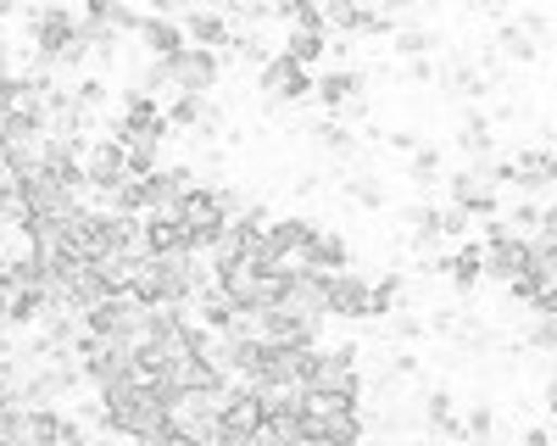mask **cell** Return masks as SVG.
Returning <instances> with one entry per match:
<instances>
[{
	"label": "cell",
	"instance_id": "1",
	"mask_svg": "<svg viewBox=\"0 0 557 446\" xmlns=\"http://www.w3.org/2000/svg\"><path fill=\"white\" fill-rule=\"evenodd\" d=\"M307 391H335V396H351V401H357V396L368 391V374H362V351H357V340L318 346Z\"/></svg>",
	"mask_w": 557,
	"mask_h": 446
},
{
	"label": "cell",
	"instance_id": "2",
	"mask_svg": "<svg viewBox=\"0 0 557 446\" xmlns=\"http://www.w3.org/2000/svg\"><path fill=\"white\" fill-rule=\"evenodd\" d=\"M480 240H485V280H496V285H513L524 268L535 262V246L530 240H519L513 230H507V218H496V223H480Z\"/></svg>",
	"mask_w": 557,
	"mask_h": 446
},
{
	"label": "cell",
	"instance_id": "3",
	"mask_svg": "<svg viewBox=\"0 0 557 446\" xmlns=\"http://www.w3.org/2000/svg\"><path fill=\"white\" fill-rule=\"evenodd\" d=\"M262 424H268L262 391H257V385H228L223 413H218V446H228V441H257Z\"/></svg>",
	"mask_w": 557,
	"mask_h": 446
},
{
	"label": "cell",
	"instance_id": "4",
	"mask_svg": "<svg viewBox=\"0 0 557 446\" xmlns=\"http://www.w3.org/2000/svg\"><path fill=\"white\" fill-rule=\"evenodd\" d=\"M257 89H262L273 107H301V101L318 96V73H307L301 62H290L285 51H278V57L257 73Z\"/></svg>",
	"mask_w": 557,
	"mask_h": 446
},
{
	"label": "cell",
	"instance_id": "5",
	"mask_svg": "<svg viewBox=\"0 0 557 446\" xmlns=\"http://www.w3.org/2000/svg\"><path fill=\"white\" fill-rule=\"evenodd\" d=\"M84 173H89V190H96V201L117 196L128 178H134V168H128V146L112 140V134H101V140L84 151Z\"/></svg>",
	"mask_w": 557,
	"mask_h": 446
},
{
	"label": "cell",
	"instance_id": "6",
	"mask_svg": "<svg viewBox=\"0 0 557 446\" xmlns=\"http://www.w3.org/2000/svg\"><path fill=\"white\" fill-rule=\"evenodd\" d=\"M173 67V89L178 96H212V89L223 84V73H228V57H218V51H201V45H190L184 57H173L168 62Z\"/></svg>",
	"mask_w": 557,
	"mask_h": 446
},
{
	"label": "cell",
	"instance_id": "7",
	"mask_svg": "<svg viewBox=\"0 0 557 446\" xmlns=\"http://www.w3.org/2000/svg\"><path fill=\"white\" fill-rule=\"evenodd\" d=\"M446 201L462 207L474 223H496V218H507V212H502V190L485 185L480 168H457V173H446Z\"/></svg>",
	"mask_w": 557,
	"mask_h": 446
},
{
	"label": "cell",
	"instance_id": "8",
	"mask_svg": "<svg viewBox=\"0 0 557 446\" xmlns=\"http://www.w3.org/2000/svg\"><path fill=\"white\" fill-rule=\"evenodd\" d=\"M362 89H368V67H323L312 101L330 112V117H346V107L362 101Z\"/></svg>",
	"mask_w": 557,
	"mask_h": 446
},
{
	"label": "cell",
	"instance_id": "9",
	"mask_svg": "<svg viewBox=\"0 0 557 446\" xmlns=\"http://www.w3.org/2000/svg\"><path fill=\"white\" fill-rule=\"evenodd\" d=\"M330 319H341V324L374 319V280H362L357 268L351 274H335L330 280Z\"/></svg>",
	"mask_w": 557,
	"mask_h": 446
},
{
	"label": "cell",
	"instance_id": "10",
	"mask_svg": "<svg viewBox=\"0 0 557 446\" xmlns=\"http://www.w3.org/2000/svg\"><path fill=\"white\" fill-rule=\"evenodd\" d=\"M139 45L151 51V62H173V57H184V51H190V34H184L178 12H173V17H168V12H146V28H139Z\"/></svg>",
	"mask_w": 557,
	"mask_h": 446
},
{
	"label": "cell",
	"instance_id": "11",
	"mask_svg": "<svg viewBox=\"0 0 557 446\" xmlns=\"http://www.w3.org/2000/svg\"><path fill=\"white\" fill-rule=\"evenodd\" d=\"M178 23H184V34H190V45H201V51L228 57V45H235V23H228L223 12L190 7V12H178Z\"/></svg>",
	"mask_w": 557,
	"mask_h": 446
},
{
	"label": "cell",
	"instance_id": "12",
	"mask_svg": "<svg viewBox=\"0 0 557 446\" xmlns=\"http://www.w3.org/2000/svg\"><path fill=\"white\" fill-rule=\"evenodd\" d=\"M146 257H157V262L190 257V230L178 223V212H151L146 218Z\"/></svg>",
	"mask_w": 557,
	"mask_h": 446
},
{
	"label": "cell",
	"instance_id": "13",
	"mask_svg": "<svg viewBox=\"0 0 557 446\" xmlns=\"http://www.w3.org/2000/svg\"><path fill=\"white\" fill-rule=\"evenodd\" d=\"M457 151H462V157H474L480 168H485V162H496V123H491V112H485V107H469V112H462Z\"/></svg>",
	"mask_w": 557,
	"mask_h": 446
},
{
	"label": "cell",
	"instance_id": "14",
	"mask_svg": "<svg viewBox=\"0 0 557 446\" xmlns=\"http://www.w3.org/2000/svg\"><path fill=\"white\" fill-rule=\"evenodd\" d=\"M457 296H474L485 285V240H462L451 246V280H446Z\"/></svg>",
	"mask_w": 557,
	"mask_h": 446
},
{
	"label": "cell",
	"instance_id": "15",
	"mask_svg": "<svg viewBox=\"0 0 557 446\" xmlns=\"http://www.w3.org/2000/svg\"><path fill=\"white\" fill-rule=\"evenodd\" d=\"M485 45H491V51H502V62H519V67H530V62L541 57V39H530V34L513 23V17H507V23H496Z\"/></svg>",
	"mask_w": 557,
	"mask_h": 446
},
{
	"label": "cell",
	"instance_id": "16",
	"mask_svg": "<svg viewBox=\"0 0 557 446\" xmlns=\"http://www.w3.org/2000/svg\"><path fill=\"white\" fill-rule=\"evenodd\" d=\"M307 268H312V274H323V280L351 274V240H346V235H335V230H323V235H318V246H312V257H307Z\"/></svg>",
	"mask_w": 557,
	"mask_h": 446
},
{
	"label": "cell",
	"instance_id": "17",
	"mask_svg": "<svg viewBox=\"0 0 557 446\" xmlns=\"http://www.w3.org/2000/svg\"><path fill=\"white\" fill-rule=\"evenodd\" d=\"M330 45H335V39H330V34H318V28H290L285 39H278V51H285L290 62H301V67L312 73L323 57H330Z\"/></svg>",
	"mask_w": 557,
	"mask_h": 446
},
{
	"label": "cell",
	"instance_id": "18",
	"mask_svg": "<svg viewBox=\"0 0 557 446\" xmlns=\"http://www.w3.org/2000/svg\"><path fill=\"white\" fill-rule=\"evenodd\" d=\"M139 262H146V257H134V251H112V257H101V262H96V274H101L107 296H134Z\"/></svg>",
	"mask_w": 557,
	"mask_h": 446
},
{
	"label": "cell",
	"instance_id": "19",
	"mask_svg": "<svg viewBox=\"0 0 557 446\" xmlns=\"http://www.w3.org/2000/svg\"><path fill=\"white\" fill-rule=\"evenodd\" d=\"M391 51H396L401 62H435V51H441V34H435V28H424V23H407V28H396Z\"/></svg>",
	"mask_w": 557,
	"mask_h": 446
},
{
	"label": "cell",
	"instance_id": "20",
	"mask_svg": "<svg viewBox=\"0 0 557 446\" xmlns=\"http://www.w3.org/2000/svg\"><path fill=\"white\" fill-rule=\"evenodd\" d=\"M362 435H368V413H362V408H346V413H335V419H323L312 441H330V446H362Z\"/></svg>",
	"mask_w": 557,
	"mask_h": 446
},
{
	"label": "cell",
	"instance_id": "21",
	"mask_svg": "<svg viewBox=\"0 0 557 446\" xmlns=\"http://www.w3.org/2000/svg\"><path fill=\"white\" fill-rule=\"evenodd\" d=\"M418 419H424L430 435H441V430L457 419V396H451V385H430L424 396H418Z\"/></svg>",
	"mask_w": 557,
	"mask_h": 446
},
{
	"label": "cell",
	"instance_id": "22",
	"mask_svg": "<svg viewBox=\"0 0 557 446\" xmlns=\"http://www.w3.org/2000/svg\"><path fill=\"white\" fill-rule=\"evenodd\" d=\"M346 201L362 207V212H385V207H391V190H385L380 173H351V178H346Z\"/></svg>",
	"mask_w": 557,
	"mask_h": 446
},
{
	"label": "cell",
	"instance_id": "23",
	"mask_svg": "<svg viewBox=\"0 0 557 446\" xmlns=\"http://www.w3.org/2000/svg\"><path fill=\"white\" fill-rule=\"evenodd\" d=\"M312 140L330 151V157H357V140H362V134L346 128L341 117H318V123H312Z\"/></svg>",
	"mask_w": 557,
	"mask_h": 446
},
{
	"label": "cell",
	"instance_id": "24",
	"mask_svg": "<svg viewBox=\"0 0 557 446\" xmlns=\"http://www.w3.org/2000/svg\"><path fill=\"white\" fill-rule=\"evenodd\" d=\"M401 301H407V274H401V268H391V274H380L374 280V319H396V312H401Z\"/></svg>",
	"mask_w": 557,
	"mask_h": 446
},
{
	"label": "cell",
	"instance_id": "25",
	"mask_svg": "<svg viewBox=\"0 0 557 446\" xmlns=\"http://www.w3.org/2000/svg\"><path fill=\"white\" fill-rule=\"evenodd\" d=\"M441 168H446V151H441V146H424V151L407 157V173H401V178H412L418 190H435V185H441Z\"/></svg>",
	"mask_w": 557,
	"mask_h": 446
},
{
	"label": "cell",
	"instance_id": "26",
	"mask_svg": "<svg viewBox=\"0 0 557 446\" xmlns=\"http://www.w3.org/2000/svg\"><path fill=\"white\" fill-rule=\"evenodd\" d=\"M207 107L212 101H201V96H173L162 112H168V134H196L201 128V117H207Z\"/></svg>",
	"mask_w": 557,
	"mask_h": 446
},
{
	"label": "cell",
	"instance_id": "27",
	"mask_svg": "<svg viewBox=\"0 0 557 446\" xmlns=\"http://www.w3.org/2000/svg\"><path fill=\"white\" fill-rule=\"evenodd\" d=\"M67 84H73V101H78L84 112H96V117H101V107L112 101V84H107V73H96V67L78 73V78H67Z\"/></svg>",
	"mask_w": 557,
	"mask_h": 446
},
{
	"label": "cell",
	"instance_id": "28",
	"mask_svg": "<svg viewBox=\"0 0 557 446\" xmlns=\"http://www.w3.org/2000/svg\"><path fill=\"white\" fill-rule=\"evenodd\" d=\"M424 335H430V319H418V312H396V319H391V335H385V340H391V346H407V351H412V346L424 340Z\"/></svg>",
	"mask_w": 557,
	"mask_h": 446
},
{
	"label": "cell",
	"instance_id": "29",
	"mask_svg": "<svg viewBox=\"0 0 557 446\" xmlns=\"http://www.w3.org/2000/svg\"><path fill=\"white\" fill-rule=\"evenodd\" d=\"M496 408H491V401H474V408L469 413H462V430H469V446H480V441H491L496 435Z\"/></svg>",
	"mask_w": 557,
	"mask_h": 446
},
{
	"label": "cell",
	"instance_id": "30",
	"mask_svg": "<svg viewBox=\"0 0 557 446\" xmlns=\"http://www.w3.org/2000/svg\"><path fill=\"white\" fill-rule=\"evenodd\" d=\"M385 369H391V380H418V374H424V357L407 351V346H391L385 351Z\"/></svg>",
	"mask_w": 557,
	"mask_h": 446
},
{
	"label": "cell",
	"instance_id": "31",
	"mask_svg": "<svg viewBox=\"0 0 557 446\" xmlns=\"http://www.w3.org/2000/svg\"><path fill=\"white\" fill-rule=\"evenodd\" d=\"M469 223H474V218H469V212H462V207H451V201H441V235H446V246H451V240L462 246V235H469Z\"/></svg>",
	"mask_w": 557,
	"mask_h": 446
},
{
	"label": "cell",
	"instance_id": "32",
	"mask_svg": "<svg viewBox=\"0 0 557 446\" xmlns=\"http://www.w3.org/2000/svg\"><path fill=\"white\" fill-rule=\"evenodd\" d=\"M457 324H462V307H430V335L451 340V335H457Z\"/></svg>",
	"mask_w": 557,
	"mask_h": 446
},
{
	"label": "cell",
	"instance_id": "33",
	"mask_svg": "<svg viewBox=\"0 0 557 446\" xmlns=\"http://www.w3.org/2000/svg\"><path fill=\"white\" fill-rule=\"evenodd\" d=\"M385 146L396 157H412V151H424V140H418V128H385Z\"/></svg>",
	"mask_w": 557,
	"mask_h": 446
},
{
	"label": "cell",
	"instance_id": "34",
	"mask_svg": "<svg viewBox=\"0 0 557 446\" xmlns=\"http://www.w3.org/2000/svg\"><path fill=\"white\" fill-rule=\"evenodd\" d=\"M407 84H441V62H401Z\"/></svg>",
	"mask_w": 557,
	"mask_h": 446
},
{
	"label": "cell",
	"instance_id": "35",
	"mask_svg": "<svg viewBox=\"0 0 557 446\" xmlns=\"http://www.w3.org/2000/svg\"><path fill=\"white\" fill-rule=\"evenodd\" d=\"M519 446H552V430L546 424H524L519 430Z\"/></svg>",
	"mask_w": 557,
	"mask_h": 446
},
{
	"label": "cell",
	"instance_id": "36",
	"mask_svg": "<svg viewBox=\"0 0 557 446\" xmlns=\"http://www.w3.org/2000/svg\"><path fill=\"white\" fill-rule=\"evenodd\" d=\"M157 446H207V441H196V435H184V430L173 424V430H168V435H162Z\"/></svg>",
	"mask_w": 557,
	"mask_h": 446
},
{
	"label": "cell",
	"instance_id": "37",
	"mask_svg": "<svg viewBox=\"0 0 557 446\" xmlns=\"http://www.w3.org/2000/svg\"><path fill=\"white\" fill-rule=\"evenodd\" d=\"M17 413H23V408H17ZM17 413L0 419V446H17Z\"/></svg>",
	"mask_w": 557,
	"mask_h": 446
},
{
	"label": "cell",
	"instance_id": "38",
	"mask_svg": "<svg viewBox=\"0 0 557 446\" xmlns=\"http://www.w3.org/2000/svg\"><path fill=\"white\" fill-rule=\"evenodd\" d=\"M546 413H552V424H557V374L546 380Z\"/></svg>",
	"mask_w": 557,
	"mask_h": 446
},
{
	"label": "cell",
	"instance_id": "39",
	"mask_svg": "<svg viewBox=\"0 0 557 446\" xmlns=\"http://www.w3.org/2000/svg\"><path fill=\"white\" fill-rule=\"evenodd\" d=\"M7 240H12V230H7V223H0V257H7Z\"/></svg>",
	"mask_w": 557,
	"mask_h": 446
},
{
	"label": "cell",
	"instance_id": "40",
	"mask_svg": "<svg viewBox=\"0 0 557 446\" xmlns=\"http://www.w3.org/2000/svg\"><path fill=\"white\" fill-rule=\"evenodd\" d=\"M0 330H7V296H0Z\"/></svg>",
	"mask_w": 557,
	"mask_h": 446
},
{
	"label": "cell",
	"instance_id": "41",
	"mask_svg": "<svg viewBox=\"0 0 557 446\" xmlns=\"http://www.w3.org/2000/svg\"><path fill=\"white\" fill-rule=\"evenodd\" d=\"M128 446H157V441H128Z\"/></svg>",
	"mask_w": 557,
	"mask_h": 446
}]
</instances>
